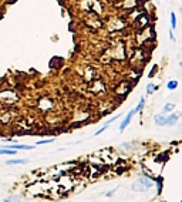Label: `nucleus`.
Listing matches in <instances>:
<instances>
[{
	"label": "nucleus",
	"instance_id": "1",
	"mask_svg": "<svg viewBox=\"0 0 182 202\" xmlns=\"http://www.w3.org/2000/svg\"><path fill=\"white\" fill-rule=\"evenodd\" d=\"M154 185V181L151 178H147V177H142V178L137 179L131 185V189L135 192H147L151 189V186Z\"/></svg>",
	"mask_w": 182,
	"mask_h": 202
},
{
	"label": "nucleus",
	"instance_id": "2",
	"mask_svg": "<svg viewBox=\"0 0 182 202\" xmlns=\"http://www.w3.org/2000/svg\"><path fill=\"white\" fill-rule=\"evenodd\" d=\"M17 101H19V95H17L14 91L6 90V91H2V93H0V103L7 105V107H11L13 104H16Z\"/></svg>",
	"mask_w": 182,
	"mask_h": 202
},
{
	"label": "nucleus",
	"instance_id": "3",
	"mask_svg": "<svg viewBox=\"0 0 182 202\" xmlns=\"http://www.w3.org/2000/svg\"><path fill=\"white\" fill-rule=\"evenodd\" d=\"M135 114V111L134 110H131V111L127 114V117L122 120V122H121V125H120V132H124L125 131V128L128 127L130 125V122H131V120H132V115Z\"/></svg>",
	"mask_w": 182,
	"mask_h": 202
},
{
	"label": "nucleus",
	"instance_id": "4",
	"mask_svg": "<svg viewBox=\"0 0 182 202\" xmlns=\"http://www.w3.org/2000/svg\"><path fill=\"white\" fill-rule=\"evenodd\" d=\"M181 114L179 112H169L168 117H165V125H175L178 122Z\"/></svg>",
	"mask_w": 182,
	"mask_h": 202
},
{
	"label": "nucleus",
	"instance_id": "5",
	"mask_svg": "<svg viewBox=\"0 0 182 202\" xmlns=\"http://www.w3.org/2000/svg\"><path fill=\"white\" fill-rule=\"evenodd\" d=\"M90 90L93 91L94 94H100V93H102V91H104V83H101L100 80L94 81V83H93V85L90 87Z\"/></svg>",
	"mask_w": 182,
	"mask_h": 202
},
{
	"label": "nucleus",
	"instance_id": "6",
	"mask_svg": "<svg viewBox=\"0 0 182 202\" xmlns=\"http://www.w3.org/2000/svg\"><path fill=\"white\" fill-rule=\"evenodd\" d=\"M39 107H40L41 110H50V108L53 107V101H51L50 98H47V100L43 98V100L39 103Z\"/></svg>",
	"mask_w": 182,
	"mask_h": 202
},
{
	"label": "nucleus",
	"instance_id": "7",
	"mask_svg": "<svg viewBox=\"0 0 182 202\" xmlns=\"http://www.w3.org/2000/svg\"><path fill=\"white\" fill-rule=\"evenodd\" d=\"M7 148H11V149H31L33 145H24V144H10L7 145Z\"/></svg>",
	"mask_w": 182,
	"mask_h": 202
},
{
	"label": "nucleus",
	"instance_id": "8",
	"mask_svg": "<svg viewBox=\"0 0 182 202\" xmlns=\"http://www.w3.org/2000/svg\"><path fill=\"white\" fill-rule=\"evenodd\" d=\"M174 108H175V104L168 103V104H165V107L162 108V112H164V114H169V112L174 111Z\"/></svg>",
	"mask_w": 182,
	"mask_h": 202
},
{
	"label": "nucleus",
	"instance_id": "9",
	"mask_svg": "<svg viewBox=\"0 0 182 202\" xmlns=\"http://www.w3.org/2000/svg\"><path fill=\"white\" fill-rule=\"evenodd\" d=\"M154 122H155V125H165V117L164 115H155Z\"/></svg>",
	"mask_w": 182,
	"mask_h": 202
},
{
	"label": "nucleus",
	"instance_id": "10",
	"mask_svg": "<svg viewBox=\"0 0 182 202\" xmlns=\"http://www.w3.org/2000/svg\"><path fill=\"white\" fill-rule=\"evenodd\" d=\"M27 159H9L6 161L7 165H20V164H26Z\"/></svg>",
	"mask_w": 182,
	"mask_h": 202
},
{
	"label": "nucleus",
	"instance_id": "11",
	"mask_svg": "<svg viewBox=\"0 0 182 202\" xmlns=\"http://www.w3.org/2000/svg\"><path fill=\"white\" fill-rule=\"evenodd\" d=\"M144 105H145V98L142 97L141 100H139V103H138V105H137V107L134 108V111H135V114H137V112H139L142 110V108H144Z\"/></svg>",
	"mask_w": 182,
	"mask_h": 202
},
{
	"label": "nucleus",
	"instance_id": "12",
	"mask_svg": "<svg viewBox=\"0 0 182 202\" xmlns=\"http://www.w3.org/2000/svg\"><path fill=\"white\" fill-rule=\"evenodd\" d=\"M0 155H16V151H13L11 148H3L0 149Z\"/></svg>",
	"mask_w": 182,
	"mask_h": 202
},
{
	"label": "nucleus",
	"instance_id": "13",
	"mask_svg": "<svg viewBox=\"0 0 182 202\" xmlns=\"http://www.w3.org/2000/svg\"><path fill=\"white\" fill-rule=\"evenodd\" d=\"M166 87H168V90H176V88H178V81L171 80L168 84H166Z\"/></svg>",
	"mask_w": 182,
	"mask_h": 202
},
{
	"label": "nucleus",
	"instance_id": "14",
	"mask_svg": "<svg viewBox=\"0 0 182 202\" xmlns=\"http://www.w3.org/2000/svg\"><path fill=\"white\" fill-rule=\"evenodd\" d=\"M158 90V87L154 84H151V83H148V85H147V94H152L154 91Z\"/></svg>",
	"mask_w": 182,
	"mask_h": 202
},
{
	"label": "nucleus",
	"instance_id": "15",
	"mask_svg": "<svg viewBox=\"0 0 182 202\" xmlns=\"http://www.w3.org/2000/svg\"><path fill=\"white\" fill-rule=\"evenodd\" d=\"M171 29H176V16L175 13H171Z\"/></svg>",
	"mask_w": 182,
	"mask_h": 202
},
{
	"label": "nucleus",
	"instance_id": "16",
	"mask_svg": "<svg viewBox=\"0 0 182 202\" xmlns=\"http://www.w3.org/2000/svg\"><path fill=\"white\" fill-rule=\"evenodd\" d=\"M157 68H158V66H157V64H155V66H154V67H152V70H151V73H149V77H154V76H155V73H157Z\"/></svg>",
	"mask_w": 182,
	"mask_h": 202
},
{
	"label": "nucleus",
	"instance_id": "17",
	"mask_svg": "<svg viewBox=\"0 0 182 202\" xmlns=\"http://www.w3.org/2000/svg\"><path fill=\"white\" fill-rule=\"evenodd\" d=\"M50 142H53V140H43V141H39L37 145H43V144H50Z\"/></svg>",
	"mask_w": 182,
	"mask_h": 202
},
{
	"label": "nucleus",
	"instance_id": "18",
	"mask_svg": "<svg viewBox=\"0 0 182 202\" xmlns=\"http://www.w3.org/2000/svg\"><path fill=\"white\" fill-rule=\"evenodd\" d=\"M162 189V178H158V194H161Z\"/></svg>",
	"mask_w": 182,
	"mask_h": 202
},
{
	"label": "nucleus",
	"instance_id": "19",
	"mask_svg": "<svg viewBox=\"0 0 182 202\" xmlns=\"http://www.w3.org/2000/svg\"><path fill=\"white\" fill-rule=\"evenodd\" d=\"M169 39H171V41H175V37H174V31H172V29L169 30Z\"/></svg>",
	"mask_w": 182,
	"mask_h": 202
}]
</instances>
